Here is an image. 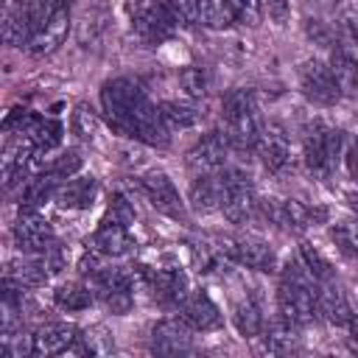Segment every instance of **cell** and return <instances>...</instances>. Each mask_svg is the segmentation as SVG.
<instances>
[{
    "instance_id": "cell-1",
    "label": "cell",
    "mask_w": 358,
    "mask_h": 358,
    "mask_svg": "<svg viewBox=\"0 0 358 358\" xmlns=\"http://www.w3.org/2000/svg\"><path fill=\"white\" fill-rule=\"evenodd\" d=\"M101 109L112 131L145 143L151 148H165L171 143V129L165 126L159 106H154L134 78H112L101 90Z\"/></svg>"
},
{
    "instance_id": "cell-2",
    "label": "cell",
    "mask_w": 358,
    "mask_h": 358,
    "mask_svg": "<svg viewBox=\"0 0 358 358\" xmlns=\"http://www.w3.org/2000/svg\"><path fill=\"white\" fill-rule=\"evenodd\" d=\"M316 294L319 282L313 280V274L305 268L302 260H291L282 271V282L277 291L280 319L291 322L294 327L308 324L316 316Z\"/></svg>"
},
{
    "instance_id": "cell-3",
    "label": "cell",
    "mask_w": 358,
    "mask_h": 358,
    "mask_svg": "<svg viewBox=\"0 0 358 358\" xmlns=\"http://www.w3.org/2000/svg\"><path fill=\"white\" fill-rule=\"evenodd\" d=\"M221 115H224V131L229 137V145L238 151H249L255 148L263 126L257 117V103H255V92L252 90H229L221 101Z\"/></svg>"
},
{
    "instance_id": "cell-4",
    "label": "cell",
    "mask_w": 358,
    "mask_h": 358,
    "mask_svg": "<svg viewBox=\"0 0 358 358\" xmlns=\"http://www.w3.org/2000/svg\"><path fill=\"white\" fill-rule=\"evenodd\" d=\"M341 143H344V134L341 129L324 123V120H313L308 129H305V137H302V151H305V165L310 168V173L316 176H330L338 165V157H341Z\"/></svg>"
},
{
    "instance_id": "cell-5",
    "label": "cell",
    "mask_w": 358,
    "mask_h": 358,
    "mask_svg": "<svg viewBox=\"0 0 358 358\" xmlns=\"http://www.w3.org/2000/svg\"><path fill=\"white\" fill-rule=\"evenodd\" d=\"M129 11H131L134 31L145 42L168 39L176 31V25L182 22V14L173 6V0H131Z\"/></svg>"
},
{
    "instance_id": "cell-6",
    "label": "cell",
    "mask_w": 358,
    "mask_h": 358,
    "mask_svg": "<svg viewBox=\"0 0 358 358\" xmlns=\"http://www.w3.org/2000/svg\"><path fill=\"white\" fill-rule=\"evenodd\" d=\"M90 288L92 294L103 302L106 310L123 316L131 310V291H134V274H131V266L126 268H98L95 274H90Z\"/></svg>"
},
{
    "instance_id": "cell-7",
    "label": "cell",
    "mask_w": 358,
    "mask_h": 358,
    "mask_svg": "<svg viewBox=\"0 0 358 358\" xmlns=\"http://www.w3.org/2000/svg\"><path fill=\"white\" fill-rule=\"evenodd\" d=\"M221 187H224V199H221V210L232 224H243L255 215L257 210V196L255 187L249 182V176L238 168H221Z\"/></svg>"
},
{
    "instance_id": "cell-8",
    "label": "cell",
    "mask_w": 358,
    "mask_h": 358,
    "mask_svg": "<svg viewBox=\"0 0 358 358\" xmlns=\"http://www.w3.org/2000/svg\"><path fill=\"white\" fill-rule=\"evenodd\" d=\"M218 252L232 260V263H241L246 268H255V271H277V255L274 249L257 238V235H238V238H218Z\"/></svg>"
},
{
    "instance_id": "cell-9",
    "label": "cell",
    "mask_w": 358,
    "mask_h": 358,
    "mask_svg": "<svg viewBox=\"0 0 358 358\" xmlns=\"http://www.w3.org/2000/svg\"><path fill=\"white\" fill-rule=\"evenodd\" d=\"M296 78H299V90L302 95L316 103V106H333L338 98H341V90L333 78V70L330 64L319 62V59H308L299 64L296 70Z\"/></svg>"
},
{
    "instance_id": "cell-10",
    "label": "cell",
    "mask_w": 358,
    "mask_h": 358,
    "mask_svg": "<svg viewBox=\"0 0 358 358\" xmlns=\"http://www.w3.org/2000/svg\"><path fill=\"white\" fill-rule=\"evenodd\" d=\"M140 190L145 193V199L151 201V207L168 218H187V210H185V201L179 196V190L173 187V182L168 179V173L162 171H148L140 176Z\"/></svg>"
},
{
    "instance_id": "cell-11",
    "label": "cell",
    "mask_w": 358,
    "mask_h": 358,
    "mask_svg": "<svg viewBox=\"0 0 358 358\" xmlns=\"http://www.w3.org/2000/svg\"><path fill=\"white\" fill-rule=\"evenodd\" d=\"M266 218H271L277 227L288 229V232H305L310 224L324 218V210H310L308 204H302L299 199H268L260 201Z\"/></svg>"
},
{
    "instance_id": "cell-12",
    "label": "cell",
    "mask_w": 358,
    "mask_h": 358,
    "mask_svg": "<svg viewBox=\"0 0 358 358\" xmlns=\"http://www.w3.org/2000/svg\"><path fill=\"white\" fill-rule=\"evenodd\" d=\"M229 137L227 131H207L190 151H187V165L196 173H215L224 168L227 154H229Z\"/></svg>"
},
{
    "instance_id": "cell-13",
    "label": "cell",
    "mask_w": 358,
    "mask_h": 358,
    "mask_svg": "<svg viewBox=\"0 0 358 358\" xmlns=\"http://www.w3.org/2000/svg\"><path fill=\"white\" fill-rule=\"evenodd\" d=\"M14 241L25 255H34V252L48 249L56 238H53V227L36 210H22L20 207V215H17V224H14Z\"/></svg>"
},
{
    "instance_id": "cell-14",
    "label": "cell",
    "mask_w": 358,
    "mask_h": 358,
    "mask_svg": "<svg viewBox=\"0 0 358 358\" xmlns=\"http://www.w3.org/2000/svg\"><path fill=\"white\" fill-rule=\"evenodd\" d=\"M148 288L165 308H182L187 302V277L182 268H151Z\"/></svg>"
},
{
    "instance_id": "cell-15",
    "label": "cell",
    "mask_w": 358,
    "mask_h": 358,
    "mask_svg": "<svg viewBox=\"0 0 358 358\" xmlns=\"http://www.w3.org/2000/svg\"><path fill=\"white\" fill-rule=\"evenodd\" d=\"M190 333L193 327L182 319V316H171V319H162L159 324H154V333H151V350L154 352H185L190 350Z\"/></svg>"
},
{
    "instance_id": "cell-16",
    "label": "cell",
    "mask_w": 358,
    "mask_h": 358,
    "mask_svg": "<svg viewBox=\"0 0 358 358\" xmlns=\"http://www.w3.org/2000/svg\"><path fill=\"white\" fill-rule=\"evenodd\" d=\"M255 151H257L263 168L271 171V173L285 171V165L291 162V145H288V137H285L280 129H274V126H268V129L260 131V137H257V143H255Z\"/></svg>"
},
{
    "instance_id": "cell-17",
    "label": "cell",
    "mask_w": 358,
    "mask_h": 358,
    "mask_svg": "<svg viewBox=\"0 0 358 358\" xmlns=\"http://www.w3.org/2000/svg\"><path fill=\"white\" fill-rule=\"evenodd\" d=\"M90 246L98 249L103 257H123V255L134 252V238L129 235L126 224L109 218V221H103V224L95 229Z\"/></svg>"
},
{
    "instance_id": "cell-18",
    "label": "cell",
    "mask_w": 358,
    "mask_h": 358,
    "mask_svg": "<svg viewBox=\"0 0 358 358\" xmlns=\"http://www.w3.org/2000/svg\"><path fill=\"white\" fill-rule=\"evenodd\" d=\"M78 327L67 322H48L34 333V355H59L73 347Z\"/></svg>"
},
{
    "instance_id": "cell-19",
    "label": "cell",
    "mask_w": 358,
    "mask_h": 358,
    "mask_svg": "<svg viewBox=\"0 0 358 358\" xmlns=\"http://www.w3.org/2000/svg\"><path fill=\"white\" fill-rule=\"evenodd\" d=\"M67 31H70V6L64 3L36 34H34V39H31V45H28V50L34 53V56H48V53H53L62 42H64V36H67Z\"/></svg>"
},
{
    "instance_id": "cell-20",
    "label": "cell",
    "mask_w": 358,
    "mask_h": 358,
    "mask_svg": "<svg viewBox=\"0 0 358 358\" xmlns=\"http://www.w3.org/2000/svg\"><path fill=\"white\" fill-rule=\"evenodd\" d=\"M316 313L330 322V324H350L352 313H350V302L341 291V285L336 280H324L319 282V294H316Z\"/></svg>"
},
{
    "instance_id": "cell-21",
    "label": "cell",
    "mask_w": 358,
    "mask_h": 358,
    "mask_svg": "<svg viewBox=\"0 0 358 358\" xmlns=\"http://www.w3.org/2000/svg\"><path fill=\"white\" fill-rule=\"evenodd\" d=\"M182 319L193 327V330H218L224 324V316L221 310L215 308V302L204 294H196V296H187V302L182 305Z\"/></svg>"
},
{
    "instance_id": "cell-22",
    "label": "cell",
    "mask_w": 358,
    "mask_h": 358,
    "mask_svg": "<svg viewBox=\"0 0 358 358\" xmlns=\"http://www.w3.org/2000/svg\"><path fill=\"white\" fill-rule=\"evenodd\" d=\"M95 196H98V179L95 176H78V179H67L64 185H59L53 199L67 210H90Z\"/></svg>"
},
{
    "instance_id": "cell-23",
    "label": "cell",
    "mask_w": 358,
    "mask_h": 358,
    "mask_svg": "<svg viewBox=\"0 0 358 358\" xmlns=\"http://www.w3.org/2000/svg\"><path fill=\"white\" fill-rule=\"evenodd\" d=\"M221 199H224V187H221V176H213V173H199V179L190 182V207L196 213H213V210H221Z\"/></svg>"
},
{
    "instance_id": "cell-24",
    "label": "cell",
    "mask_w": 358,
    "mask_h": 358,
    "mask_svg": "<svg viewBox=\"0 0 358 358\" xmlns=\"http://www.w3.org/2000/svg\"><path fill=\"white\" fill-rule=\"evenodd\" d=\"M59 179L56 176H50L45 168L42 171H36L25 185H22V193H20V207L22 210H36V207H42L45 201H50L53 196H56V190H59Z\"/></svg>"
},
{
    "instance_id": "cell-25",
    "label": "cell",
    "mask_w": 358,
    "mask_h": 358,
    "mask_svg": "<svg viewBox=\"0 0 358 358\" xmlns=\"http://www.w3.org/2000/svg\"><path fill=\"white\" fill-rule=\"evenodd\" d=\"M330 70H333V78H336L341 95L358 98V59H352L347 50H341L336 45L330 53Z\"/></svg>"
},
{
    "instance_id": "cell-26",
    "label": "cell",
    "mask_w": 358,
    "mask_h": 358,
    "mask_svg": "<svg viewBox=\"0 0 358 358\" xmlns=\"http://www.w3.org/2000/svg\"><path fill=\"white\" fill-rule=\"evenodd\" d=\"M260 336H263V350H266V352H271V355H285V352H291V350H296V347H299L296 327H294L291 322H285V319H280V322L268 324Z\"/></svg>"
},
{
    "instance_id": "cell-27",
    "label": "cell",
    "mask_w": 358,
    "mask_h": 358,
    "mask_svg": "<svg viewBox=\"0 0 358 358\" xmlns=\"http://www.w3.org/2000/svg\"><path fill=\"white\" fill-rule=\"evenodd\" d=\"M31 36H34V31H31V22H28L22 6L20 3L11 6L6 11V17H3V39H6V45H11V48H28L31 45Z\"/></svg>"
},
{
    "instance_id": "cell-28",
    "label": "cell",
    "mask_w": 358,
    "mask_h": 358,
    "mask_svg": "<svg viewBox=\"0 0 358 358\" xmlns=\"http://www.w3.org/2000/svg\"><path fill=\"white\" fill-rule=\"evenodd\" d=\"M232 322H235V327L243 338H255V336L263 333V313H260V305L252 296H243V299L235 302Z\"/></svg>"
},
{
    "instance_id": "cell-29",
    "label": "cell",
    "mask_w": 358,
    "mask_h": 358,
    "mask_svg": "<svg viewBox=\"0 0 358 358\" xmlns=\"http://www.w3.org/2000/svg\"><path fill=\"white\" fill-rule=\"evenodd\" d=\"M6 277L17 280L22 288H39V285L48 282L50 274L42 268V263L36 260V255H28V257H17V260H11Z\"/></svg>"
},
{
    "instance_id": "cell-30",
    "label": "cell",
    "mask_w": 358,
    "mask_h": 358,
    "mask_svg": "<svg viewBox=\"0 0 358 358\" xmlns=\"http://www.w3.org/2000/svg\"><path fill=\"white\" fill-rule=\"evenodd\" d=\"M159 115L165 120L168 129H193L201 117L199 106L190 101H162L159 103Z\"/></svg>"
},
{
    "instance_id": "cell-31",
    "label": "cell",
    "mask_w": 358,
    "mask_h": 358,
    "mask_svg": "<svg viewBox=\"0 0 358 358\" xmlns=\"http://www.w3.org/2000/svg\"><path fill=\"white\" fill-rule=\"evenodd\" d=\"M92 299H95V294L84 282H64L56 288V305L62 310H84L92 305Z\"/></svg>"
},
{
    "instance_id": "cell-32",
    "label": "cell",
    "mask_w": 358,
    "mask_h": 358,
    "mask_svg": "<svg viewBox=\"0 0 358 358\" xmlns=\"http://www.w3.org/2000/svg\"><path fill=\"white\" fill-rule=\"evenodd\" d=\"M232 22H235V17H232V8L227 0H199V25L221 31Z\"/></svg>"
},
{
    "instance_id": "cell-33",
    "label": "cell",
    "mask_w": 358,
    "mask_h": 358,
    "mask_svg": "<svg viewBox=\"0 0 358 358\" xmlns=\"http://www.w3.org/2000/svg\"><path fill=\"white\" fill-rule=\"evenodd\" d=\"M70 129L78 140H95L98 129H101V117L98 112L90 106V103H78L73 109V117H70Z\"/></svg>"
},
{
    "instance_id": "cell-34",
    "label": "cell",
    "mask_w": 358,
    "mask_h": 358,
    "mask_svg": "<svg viewBox=\"0 0 358 358\" xmlns=\"http://www.w3.org/2000/svg\"><path fill=\"white\" fill-rule=\"evenodd\" d=\"M330 235H333V243L338 246L341 255L358 260V215L333 224V232H330Z\"/></svg>"
},
{
    "instance_id": "cell-35",
    "label": "cell",
    "mask_w": 358,
    "mask_h": 358,
    "mask_svg": "<svg viewBox=\"0 0 358 358\" xmlns=\"http://www.w3.org/2000/svg\"><path fill=\"white\" fill-rule=\"evenodd\" d=\"M45 171H48L50 176H56V179L64 185L67 179H73V176L81 171V154H78L76 148H70V151H64V154L53 157V159L45 165Z\"/></svg>"
},
{
    "instance_id": "cell-36",
    "label": "cell",
    "mask_w": 358,
    "mask_h": 358,
    "mask_svg": "<svg viewBox=\"0 0 358 358\" xmlns=\"http://www.w3.org/2000/svg\"><path fill=\"white\" fill-rule=\"evenodd\" d=\"M299 260L305 263V268L313 274V280H316V282L333 280V268H330L327 257H324L319 249H313L310 243H302V246H299Z\"/></svg>"
},
{
    "instance_id": "cell-37",
    "label": "cell",
    "mask_w": 358,
    "mask_h": 358,
    "mask_svg": "<svg viewBox=\"0 0 358 358\" xmlns=\"http://www.w3.org/2000/svg\"><path fill=\"white\" fill-rule=\"evenodd\" d=\"M227 3L232 8L235 22L249 25V28L260 25V20H263V0H227Z\"/></svg>"
},
{
    "instance_id": "cell-38",
    "label": "cell",
    "mask_w": 358,
    "mask_h": 358,
    "mask_svg": "<svg viewBox=\"0 0 358 358\" xmlns=\"http://www.w3.org/2000/svg\"><path fill=\"white\" fill-rule=\"evenodd\" d=\"M179 84L187 98H204L207 95V73L201 67H185L179 73Z\"/></svg>"
},
{
    "instance_id": "cell-39",
    "label": "cell",
    "mask_w": 358,
    "mask_h": 358,
    "mask_svg": "<svg viewBox=\"0 0 358 358\" xmlns=\"http://www.w3.org/2000/svg\"><path fill=\"white\" fill-rule=\"evenodd\" d=\"M266 8L277 25H285L291 20V0H266Z\"/></svg>"
},
{
    "instance_id": "cell-40",
    "label": "cell",
    "mask_w": 358,
    "mask_h": 358,
    "mask_svg": "<svg viewBox=\"0 0 358 358\" xmlns=\"http://www.w3.org/2000/svg\"><path fill=\"white\" fill-rule=\"evenodd\" d=\"M109 213H112V218L120 221V224H131V221H134V210L129 207V201H126L123 196H115V199H112Z\"/></svg>"
},
{
    "instance_id": "cell-41",
    "label": "cell",
    "mask_w": 358,
    "mask_h": 358,
    "mask_svg": "<svg viewBox=\"0 0 358 358\" xmlns=\"http://www.w3.org/2000/svg\"><path fill=\"white\" fill-rule=\"evenodd\" d=\"M182 14V22H199V0H173Z\"/></svg>"
},
{
    "instance_id": "cell-42",
    "label": "cell",
    "mask_w": 358,
    "mask_h": 358,
    "mask_svg": "<svg viewBox=\"0 0 358 358\" xmlns=\"http://www.w3.org/2000/svg\"><path fill=\"white\" fill-rule=\"evenodd\" d=\"M308 34H310L316 42H322V45H327V42L333 39V34H330L319 20H308Z\"/></svg>"
},
{
    "instance_id": "cell-43",
    "label": "cell",
    "mask_w": 358,
    "mask_h": 358,
    "mask_svg": "<svg viewBox=\"0 0 358 358\" xmlns=\"http://www.w3.org/2000/svg\"><path fill=\"white\" fill-rule=\"evenodd\" d=\"M347 165H350V173L358 176V137H355V143H352V148L347 154Z\"/></svg>"
},
{
    "instance_id": "cell-44",
    "label": "cell",
    "mask_w": 358,
    "mask_h": 358,
    "mask_svg": "<svg viewBox=\"0 0 358 358\" xmlns=\"http://www.w3.org/2000/svg\"><path fill=\"white\" fill-rule=\"evenodd\" d=\"M347 327H350V341H352V350H358V316H352Z\"/></svg>"
},
{
    "instance_id": "cell-45",
    "label": "cell",
    "mask_w": 358,
    "mask_h": 358,
    "mask_svg": "<svg viewBox=\"0 0 358 358\" xmlns=\"http://www.w3.org/2000/svg\"><path fill=\"white\" fill-rule=\"evenodd\" d=\"M347 204H350V210L358 215V193H347Z\"/></svg>"
}]
</instances>
